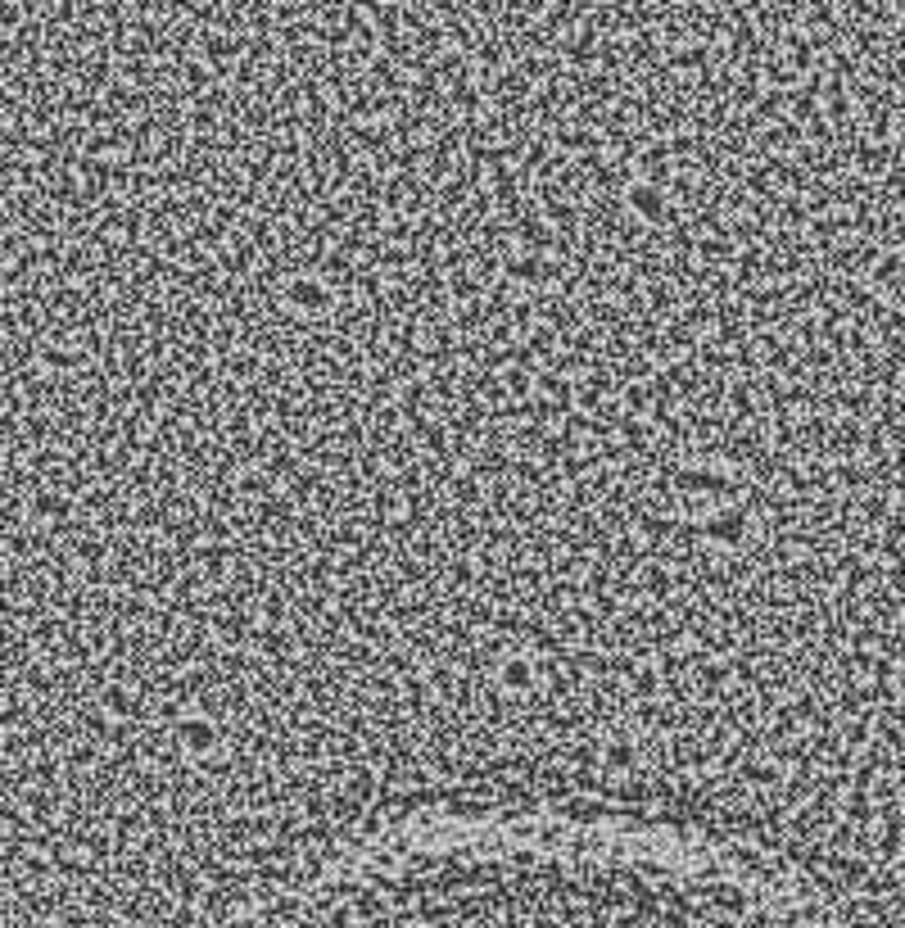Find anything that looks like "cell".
I'll return each mask as SVG.
<instances>
[{
  "label": "cell",
  "mask_w": 905,
  "mask_h": 928,
  "mask_svg": "<svg viewBox=\"0 0 905 928\" xmlns=\"http://www.w3.org/2000/svg\"><path fill=\"white\" fill-rule=\"evenodd\" d=\"M181 928H299L435 888L625 896L711 928H892L865 865L734 811L557 780L389 784Z\"/></svg>",
  "instance_id": "obj_1"
}]
</instances>
